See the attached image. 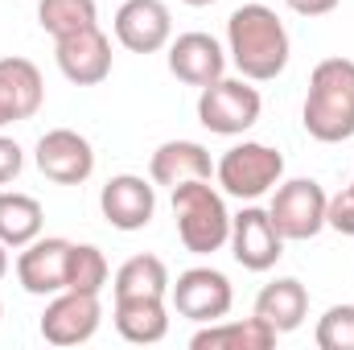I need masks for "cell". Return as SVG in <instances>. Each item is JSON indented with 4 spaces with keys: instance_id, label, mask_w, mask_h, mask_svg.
I'll return each mask as SVG.
<instances>
[{
    "instance_id": "1",
    "label": "cell",
    "mask_w": 354,
    "mask_h": 350,
    "mask_svg": "<svg viewBox=\"0 0 354 350\" xmlns=\"http://www.w3.org/2000/svg\"><path fill=\"white\" fill-rule=\"evenodd\" d=\"M227 50L248 83H268L288 66V29L268 4H239L227 21Z\"/></svg>"
},
{
    "instance_id": "2",
    "label": "cell",
    "mask_w": 354,
    "mask_h": 350,
    "mask_svg": "<svg viewBox=\"0 0 354 350\" xmlns=\"http://www.w3.org/2000/svg\"><path fill=\"white\" fill-rule=\"evenodd\" d=\"M301 124L322 145H342L354 136V62L326 58L309 75V95Z\"/></svg>"
},
{
    "instance_id": "3",
    "label": "cell",
    "mask_w": 354,
    "mask_h": 350,
    "mask_svg": "<svg viewBox=\"0 0 354 350\" xmlns=\"http://www.w3.org/2000/svg\"><path fill=\"white\" fill-rule=\"evenodd\" d=\"M174 219L181 248L194 256H210L223 243H231V214H227L223 194H214L210 181L174 185Z\"/></svg>"
},
{
    "instance_id": "4",
    "label": "cell",
    "mask_w": 354,
    "mask_h": 350,
    "mask_svg": "<svg viewBox=\"0 0 354 350\" xmlns=\"http://www.w3.org/2000/svg\"><path fill=\"white\" fill-rule=\"evenodd\" d=\"M260 107H264L260 91L248 87L243 79H218L198 95V120L214 136H243L260 120Z\"/></svg>"
},
{
    "instance_id": "5",
    "label": "cell",
    "mask_w": 354,
    "mask_h": 350,
    "mask_svg": "<svg viewBox=\"0 0 354 350\" xmlns=\"http://www.w3.org/2000/svg\"><path fill=\"white\" fill-rule=\"evenodd\" d=\"M218 174V185L231 194V198H260L268 194L280 177H284V157L276 149H268L260 140H243L235 149L223 153V161L214 165Z\"/></svg>"
},
{
    "instance_id": "6",
    "label": "cell",
    "mask_w": 354,
    "mask_h": 350,
    "mask_svg": "<svg viewBox=\"0 0 354 350\" xmlns=\"http://www.w3.org/2000/svg\"><path fill=\"white\" fill-rule=\"evenodd\" d=\"M326 190L313 177H292L276 190L268 214L284 239H313L326 227Z\"/></svg>"
},
{
    "instance_id": "7",
    "label": "cell",
    "mask_w": 354,
    "mask_h": 350,
    "mask_svg": "<svg viewBox=\"0 0 354 350\" xmlns=\"http://www.w3.org/2000/svg\"><path fill=\"white\" fill-rule=\"evenodd\" d=\"M99 322H103L99 293L62 288V293H54V301L41 313V338L54 342V347H79V342H91L95 338Z\"/></svg>"
},
{
    "instance_id": "8",
    "label": "cell",
    "mask_w": 354,
    "mask_h": 350,
    "mask_svg": "<svg viewBox=\"0 0 354 350\" xmlns=\"http://www.w3.org/2000/svg\"><path fill=\"white\" fill-rule=\"evenodd\" d=\"M169 297H174V309L189 322H218L231 313L235 305V293H231V280L214 268H189L177 276V284H169Z\"/></svg>"
},
{
    "instance_id": "9",
    "label": "cell",
    "mask_w": 354,
    "mask_h": 350,
    "mask_svg": "<svg viewBox=\"0 0 354 350\" xmlns=\"http://www.w3.org/2000/svg\"><path fill=\"white\" fill-rule=\"evenodd\" d=\"M231 256L248 272H268L284 256V235L276 231L272 214L260 206H243L231 219Z\"/></svg>"
},
{
    "instance_id": "10",
    "label": "cell",
    "mask_w": 354,
    "mask_h": 350,
    "mask_svg": "<svg viewBox=\"0 0 354 350\" xmlns=\"http://www.w3.org/2000/svg\"><path fill=\"white\" fill-rule=\"evenodd\" d=\"M115 37L132 54H157L174 37V17L165 0H124L115 12Z\"/></svg>"
},
{
    "instance_id": "11",
    "label": "cell",
    "mask_w": 354,
    "mask_h": 350,
    "mask_svg": "<svg viewBox=\"0 0 354 350\" xmlns=\"http://www.w3.org/2000/svg\"><path fill=\"white\" fill-rule=\"evenodd\" d=\"M37 169L58 181V185H83L95 174V149L87 136L71 132V128H54L37 140Z\"/></svg>"
},
{
    "instance_id": "12",
    "label": "cell",
    "mask_w": 354,
    "mask_h": 350,
    "mask_svg": "<svg viewBox=\"0 0 354 350\" xmlns=\"http://www.w3.org/2000/svg\"><path fill=\"white\" fill-rule=\"evenodd\" d=\"M58 71L75 83V87H95L111 75V42L99 25L79 29V33H66L58 37Z\"/></svg>"
},
{
    "instance_id": "13",
    "label": "cell",
    "mask_w": 354,
    "mask_h": 350,
    "mask_svg": "<svg viewBox=\"0 0 354 350\" xmlns=\"http://www.w3.org/2000/svg\"><path fill=\"white\" fill-rule=\"evenodd\" d=\"M71 239H33L25 243V252L17 256V280L25 293L33 297H54L66 288V264H71Z\"/></svg>"
},
{
    "instance_id": "14",
    "label": "cell",
    "mask_w": 354,
    "mask_h": 350,
    "mask_svg": "<svg viewBox=\"0 0 354 350\" xmlns=\"http://www.w3.org/2000/svg\"><path fill=\"white\" fill-rule=\"evenodd\" d=\"M99 206H103V219H107L115 231H145V227L153 223L157 194H153V185H149L145 177L120 174L103 185Z\"/></svg>"
},
{
    "instance_id": "15",
    "label": "cell",
    "mask_w": 354,
    "mask_h": 350,
    "mask_svg": "<svg viewBox=\"0 0 354 350\" xmlns=\"http://www.w3.org/2000/svg\"><path fill=\"white\" fill-rule=\"evenodd\" d=\"M41 99H46V83L29 58H0V128L37 116Z\"/></svg>"
},
{
    "instance_id": "16",
    "label": "cell",
    "mask_w": 354,
    "mask_h": 350,
    "mask_svg": "<svg viewBox=\"0 0 354 350\" xmlns=\"http://www.w3.org/2000/svg\"><path fill=\"white\" fill-rule=\"evenodd\" d=\"M169 71L189 87H210L227 71V54L210 33H181L169 46Z\"/></svg>"
},
{
    "instance_id": "17",
    "label": "cell",
    "mask_w": 354,
    "mask_h": 350,
    "mask_svg": "<svg viewBox=\"0 0 354 350\" xmlns=\"http://www.w3.org/2000/svg\"><path fill=\"white\" fill-rule=\"evenodd\" d=\"M214 165H210V153L198 145V140H165L153 161H149V177L157 185H181V181H210Z\"/></svg>"
},
{
    "instance_id": "18",
    "label": "cell",
    "mask_w": 354,
    "mask_h": 350,
    "mask_svg": "<svg viewBox=\"0 0 354 350\" xmlns=\"http://www.w3.org/2000/svg\"><path fill=\"white\" fill-rule=\"evenodd\" d=\"M115 330L132 347H153L169 334L165 297H120L115 301Z\"/></svg>"
},
{
    "instance_id": "19",
    "label": "cell",
    "mask_w": 354,
    "mask_h": 350,
    "mask_svg": "<svg viewBox=\"0 0 354 350\" xmlns=\"http://www.w3.org/2000/svg\"><path fill=\"white\" fill-rule=\"evenodd\" d=\"M305 313H309V293H305V284L292 280V276H280V280L264 284L260 297H256V317H264L276 334L301 330Z\"/></svg>"
},
{
    "instance_id": "20",
    "label": "cell",
    "mask_w": 354,
    "mask_h": 350,
    "mask_svg": "<svg viewBox=\"0 0 354 350\" xmlns=\"http://www.w3.org/2000/svg\"><path fill=\"white\" fill-rule=\"evenodd\" d=\"M276 330L264 317H243V322H206V330H198L189 338L194 350H272L276 347Z\"/></svg>"
},
{
    "instance_id": "21",
    "label": "cell",
    "mask_w": 354,
    "mask_h": 350,
    "mask_svg": "<svg viewBox=\"0 0 354 350\" xmlns=\"http://www.w3.org/2000/svg\"><path fill=\"white\" fill-rule=\"evenodd\" d=\"M41 202L29 194H0V243L4 248H25L41 235Z\"/></svg>"
},
{
    "instance_id": "22",
    "label": "cell",
    "mask_w": 354,
    "mask_h": 350,
    "mask_svg": "<svg viewBox=\"0 0 354 350\" xmlns=\"http://www.w3.org/2000/svg\"><path fill=\"white\" fill-rule=\"evenodd\" d=\"M169 293V268L157 256H132L115 272V301L120 297H165Z\"/></svg>"
},
{
    "instance_id": "23",
    "label": "cell",
    "mask_w": 354,
    "mask_h": 350,
    "mask_svg": "<svg viewBox=\"0 0 354 350\" xmlns=\"http://www.w3.org/2000/svg\"><path fill=\"white\" fill-rule=\"evenodd\" d=\"M37 21H41V29L54 42L66 37V33H79V29L99 25L95 21V0H41L37 4Z\"/></svg>"
},
{
    "instance_id": "24",
    "label": "cell",
    "mask_w": 354,
    "mask_h": 350,
    "mask_svg": "<svg viewBox=\"0 0 354 350\" xmlns=\"http://www.w3.org/2000/svg\"><path fill=\"white\" fill-rule=\"evenodd\" d=\"M107 284V260L95 243H75L66 264V288L75 293H103Z\"/></svg>"
},
{
    "instance_id": "25",
    "label": "cell",
    "mask_w": 354,
    "mask_h": 350,
    "mask_svg": "<svg viewBox=\"0 0 354 350\" xmlns=\"http://www.w3.org/2000/svg\"><path fill=\"white\" fill-rule=\"evenodd\" d=\"M317 347L322 350H354V305H334L317 322Z\"/></svg>"
},
{
    "instance_id": "26",
    "label": "cell",
    "mask_w": 354,
    "mask_h": 350,
    "mask_svg": "<svg viewBox=\"0 0 354 350\" xmlns=\"http://www.w3.org/2000/svg\"><path fill=\"white\" fill-rule=\"evenodd\" d=\"M326 227H334L338 235H354V185L338 190L326 202Z\"/></svg>"
},
{
    "instance_id": "27",
    "label": "cell",
    "mask_w": 354,
    "mask_h": 350,
    "mask_svg": "<svg viewBox=\"0 0 354 350\" xmlns=\"http://www.w3.org/2000/svg\"><path fill=\"white\" fill-rule=\"evenodd\" d=\"M21 165H25L21 145H17V140H8V136H0V185H8L12 177L21 174Z\"/></svg>"
},
{
    "instance_id": "28",
    "label": "cell",
    "mask_w": 354,
    "mask_h": 350,
    "mask_svg": "<svg viewBox=\"0 0 354 350\" xmlns=\"http://www.w3.org/2000/svg\"><path fill=\"white\" fill-rule=\"evenodd\" d=\"M292 12H301V17H326V12H334L342 0H284Z\"/></svg>"
},
{
    "instance_id": "29",
    "label": "cell",
    "mask_w": 354,
    "mask_h": 350,
    "mask_svg": "<svg viewBox=\"0 0 354 350\" xmlns=\"http://www.w3.org/2000/svg\"><path fill=\"white\" fill-rule=\"evenodd\" d=\"M4 276H8V248L0 243V280H4Z\"/></svg>"
},
{
    "instance_id": "30",
    "label": "cell",
    "mask_w": 354,
    "mask_h": 350,
    "mask_svg": "<svg viewBox=\"0 0 354 350\" xmlns=\"http://www.w3.org/2000/svg\"><path fill=\"white\" fill-rule=\"evenodd\" d=\"M189 8H206V4H214V0H185Z\"/></svg>"
},
{
    "instance_id": "31",
    "label": "cell",
    "mask_w": 354,
    "mask_h": 350,
    "mask_svg": "<svg viewBox=\"0 0 354 350\" xmlns=\"http://www.w3.org/2000/svg\"><path fill=\"white\" fill-rule=\"evenodd\" d=\"M351 185H354V181H351Z\"/></svg>"
}]
</instances>
